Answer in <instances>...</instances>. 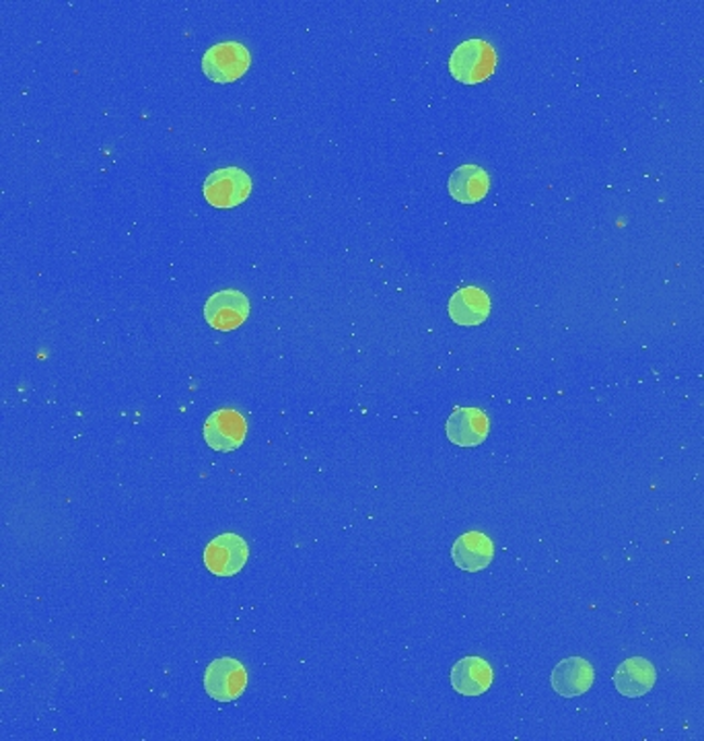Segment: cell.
I'll use <instances>...</instances> for the list:
<instances>
[{
	"label": "cell",
	"mask_w": 704,
	"mask_h": 741,
	"mask_svg": "<svg viewBox=\"0 0 704 741\" xmlns=\"http://www.w3.org/2000/svg\"><path fill=\"white\" fill-rule=\"evenodd\" d=\"M497 66V52L484 40L462 41L449 56L451 77L465 85L490 79Z\"/></svg>",
	"instance_id": "6da1fadb"
},
{
	"label": "cell",
	"mask_w": 704,
	"mask_h": 741,
	"mask_svg": "<svg viewBox=\"0 0 704 741\" xmlns=\"http://www.w3.org/2000/svg\"><path fill=\"white\" fill-rule=\"evenodd\" d=\"M249 50L240 41H221L208 48L202 56V73L215 82L242 79L249 68Z\"/></svg>",
	"instance_id": "7a4b0ae2"
},
{
	"label": "cell",
	"mask_w": 704,
	"mask_h": 741,
	"mask_svg": "<svg viewBox=\"0 0 704 741\" xmlns=\"http://www.w3.org/2000/svg\"><path fill=\"white\" fill-rule=\"evenodd\" d=\"M204 199L215 208L240 206L252 194V180L240 167H222L204 180Z\"/></svg>",
	"instance_id": "3957f363"
},
{
	"label": "cell",
	"mask_w": 704,
	"mask_h": 741,
	"mask_svg": "<svg viewBox=\"0 0 704 741\" xmlns=\"http://www.w3.org/2000/svg\"><path fill=\"white\" fill-rule=\"evenodd\" d=\"M247 672L233 657L215 660L204 672V690L213 701H238L245 692Z\"/></svg>",
	"instance_id": "277c9868"
},
{
	"label": "cell",
	"mask_w": 704,
	"mask_h": 741,
	"mask_svg": "<svg viewBox=\"0 0 704 741\" xmlns=\"http://www.w3.org/2000/svg\"><path fill=\"white\" fill-rule=\"evenodd\" d=\"M249 559V548L238 534H222L204 548V566L217 577H233Z\"/></svg>",
	"instance_id": "5b68a950"
},
{
	"label": "cell",
	"mask_w": 704,
	"mask_h": 741,
	"mask_svg": "<svg viewBox=\"0 0 704 741\" xmlns=\"http://www.w3.org/2000/svg\"><path fill=\"white\" fill-rule=\"evenodd\" d=\"M247 435V422L238 410H215L204 422V442L215 451H235Z\"/></svg>",
	"instance_id": "8992f818"
},
{
	"label": "cell",
	"mask_w": 704,
	"mask_h": 741,
	"mask_svg": "<svg viewBox=\"0 0 704 741\" xmlns=\"http://www.w3.org/2000/svg\"><path fill=\"white\" fill-rule=\"evenodd\" d=\"M249 316V299L242 291L225 289L215 295H210L204 303V320L221 332H231L240 328Z\"/></svg>",
	"instance_id": "52a82bcc"
},
{
	"label": "cell",
	"mask_w": 704,
	"mask_h": 741,
	"mask_svg": "<svg viewBox=\"0 0 704 741\" xmlns=\"http://www.w3.org/2000/svg\"><path fill=\"white\" fill-rule=\"evenodd\" d=\"M593 680H596L593 665L584 657L563 660L550 674V683L554 692L561 694L563 699L581 697L593 686Z\"/></svg>",
	"instance_id": "ba28073f"
},
{
	"label": "cell",
	"mask_w": 704,
	"mask_h": 741,
	"mask_svg": "<svg viewBox=\"0 0 704 741\" xmlns=\"http://www.w3.org/2000/svg\"><path fill=\"white\" fill-rule=\"evenodd\" d=\"M447 439L458 447H476L484 443L490 422L478 408H456L447 419Z\"/></svg>",
	"instance_id": "9c48e42d"
},
{
	"label": "cell",
	"mask_w": 704,
	"mask_h": 741,
	"mask_svg": "<svg viewBox=\"0 0 704 741\" xmlns=\"http://www.w3.org/2000/svg\"><path fill=\"white\" fill-rule=\"evenodd\" d=\"M657 681L655 665L644 657H630L614 672V686L626 699H641Z\"/></svg>",
	"instance_id": "30bf717a"
},
{
	"label": "cell",
	"mask_w": 704,
	"mask_h": 741,
	"mask_svg": "<svg viewBox=\"0 0 704 741\" xmlns=\"http://www.w3.org/2000/svg\"><path fill=\"white\" fill-rule=\"evenodd\" d=\"M451 559L465 573H478L495 559V544L483 532H468L451 546Z\"/></svg>",
	"instance_id": "8fae6325"
},
{
	"label": "cell",
	"mask_w": 704,
	"mask_h": 741,
	"mask_svg": "<svg viewBox=\"0 0 704 741\" xmlns=\"http://www.w3.org/2000/svg\"><path fill=\"white\" fill-rule=\"evenodd\" d=\"M492 678V667L483 657H463L451 667V686L462 697H483Z\"/></svg>",
	"instance_id": "7c38bea8"
},
{
	"label": "cell",
	"mask_w": 704,
	"mask_h": 741,
	"mask_svg": "<svg viewBox=\"0 0 704 741\" xmlns=\"http://www.w3.org/2000/svg\"><path fill=\"white\" fill-rule=\"evenodd\" d=\"M447 309L458 325H481L490 316V297L478 286H463L451 295Z\"/></svg>",
	"instance_id": "4fadbf2b"
},
{
	"label": "cell",
	"mask_w": 704,
	"mask_h": 741,
	"mask_svg": "<svg viewBox=\"0 0 704 741\" xmlns=\"http://www.w3.org/2000/svg\"><path fill=\"white\" fill-rule=\"evenodd\" d=\"M449 194L462 204H476L483 201L490 190V178L478 165H462L449 178Z\"/></svg>",
	"instance_id": "5bb4252c"
}]
</instances>
